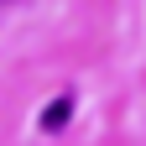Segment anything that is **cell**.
I'll return each instance as SVG.
<instances>
[{"mask_svg":"<svg viewBox=\"0 0 146 146\" xmlns=\"http://www.w3.org/2000/svg\"><path fill=\"white\" fill-rule=\"evenodd\" d=\"M68 115H73V94H58V99L47 104V115H42V131H58Z\"/></svg>","mask_w":146,"mask_h":146,"instance_id":"cell-1","label":"cell"}]
</instances>
